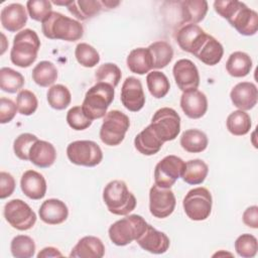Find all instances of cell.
I'll return each instance as SVG.
<instances>
[{
	"label": "cell",
	"instance_id": "1",
	"mask_svg": "<svg viewBox=\"0 0 258 258\" xmlns=\"http://www.w3.org/2000/svg\"><path fill=\"white\" fill-rule=\"evenodd\" d=\"M41 30L46 38L66 41H77L84 35L81 22L55 11L41 22Z\"/></svg>",
	"mask_w": 258,
	"mask_h": 258
},
{
	"label": "cell",
	"instance_id": "2",
	"mask_svg": "<svg viewBox=\"0 0 258 258\" xmlns=\"http://www.w3.org/2000/svg\"><path fill=\"white\" fill-rule=\"evenodd\" d=\"M39 48L40 40L37 33L29 28L23 29L13 38L10 59L19 68H28L36 60Z\"/></svg>",
	"mask_w": 258,
	"mask_h": 258
},
{
	"label": "cell",
	"instance_id": "3",
	"mask_svg": "<svg viewBox=\"0 0 258 258\" xmlns=\"http://www.w3.org/2000/svg\"><path fill=\"white\" fill-rule=\"evenodd\" d=\"M103 201L110 213L126 216L136 207V198L123 180H112L103 190Z\"/></svg>",
	"mask_w": 258,
	"mask_h": 258
},
{
	"label": "cell",
	"instance_id": "4",
	"mask_svg": "<svg viewBox=\"0 0 258 258\" xmlns=\"http://www.w3.org/2000/svg\"><path fill=\"white\" fill-rule=\"evenodd\" d=\"M114 88L106 83H97L91 87L82 104V110L85 115L93 120L104 118L107 114V109L114 100Z\"/></svg>",
	"mask_w": 258,
	"mask_h": 258
},
{
	"label": "cell",
	"instance_id": "5",
	"mask_svg": "<svg viewBox=\"0 0 258 258\" xmlns=\"http://www.w3.org/2000/svg\"><path fill=\"white\" fill-rule=\"evenodd\" d=\"M146 221L139 215H129L112 224L108 230L109 238L117 246H126L136 241L145 231Z\"/></svg>",
	"mask_w": 258,
	"mask_h": 258
},
{
	"label": "cell",
	"instance_id": "6",
	"mask_svg": "<svg viewBox=\"0 0 258 258\" xmlns=\"http://www.w3.org/2000/svg\"><path fill=\"white\" fill-rule=\"evenodd\" d=\"M130 127L129 117L119 110L107 112L100 128V139L109 146L119 145Z\"/></svg>",
	"mask_w": 258,
	"mask_h": 258
},
{
	"label": "cell",
	"instance_id": "7",
	"mask_svg": "<svg viewBox=\"0 0 258 258\" xmlns=\"http://www.w3.org/2000/svg\"><path fill=\"white\" fill-rule=\"evenodd\" d=\"M213 199L210 190L199 186L187 191L182 201L185 215L192 221H204L212 212Z\"/></svg>",
	"mask_w": 258,
	"mask_h": 258
},
{
	"label": "cell",
	"instance_id": "8",
	"mask_svg": "<svg viewBox=\"0 0 258 258\" xmlns=\"http://www.w3.org/2000/svg\"><path fill=\"white\" fill-rule=\"evenodd\" d=\"M150 126L163 143L171 141L180 132V117L174 109L163 107L154 113Z\"/></svg>",
	"mask_w": 258,
	"mask_h": 258
},
{
	"label": "cell",
	"instance_id": "9",
	"mask_svg": "<svg viewBox=\"0 0 258 258\" xmlns=\"http://www.w3.org/2000/svg\"><path fill=\"white\" fill-rule=\"evenodd\" d=\"M67 156L69 160L76 165L94 167L101 163L103 152L95 141L77 140L68 145Z\"/></svg>",
	"mask_w": 258,
	"mask_h": 258
},
{
	"label": "cell",
	"instance_id": "10",
	"mask_svg": "<svg viewBox=\"0 0 258 258\" xmlns=\"http://www.w3.org/2000/svg\"><path fill=\"white\" fill-rule=\"evenodd\" d=\"M4 218L14 229L26 231L31 229L36 222V215L33 210L22 200L14 199L4 206Z\"/></svg>",
	"mask_w": 258,
	"mask_h": 258
},
{
	"label": "cell",
	"instance_id": "11",
	"mask_svg": "<svg viewBox=\"0 0 258 258\" xmlns=\"http://www.w3.org/2000/svg\"><path fill=\"white\" fill-rule=\"evenodd\" d=\"M185 162L176 155H167L154 168V182L160 187L170 188L181 176Z\"/></svg>",
	"mask_w": 258,
	"mask_h": 258
},
{
	"label": "cell",
	"instance_id": "12",
	"mask_svg": "<svg viewBox=\"0 0 258 258\" xmlns=\"http://www.w3.org/2000/svg\"><path fill=\"white\" fill-rule=\"evenodd\" d=\"M176 200L170 188L152 185L149 190V211L151 215L158 219L170 216L175 208Z\"/></svg>",
	"mask_w": 258,
	"mask_h": 258
},
{
	"label": "cell",
	"instance_id": "13",
	"mask_svg": "<svg viewBox=\"0 0 258 258\" xmlns=\"http://www.w3.org/2000/svg\"><path fill=\"white\" fill-rule=\"evenodd\" d=\"M209 34L197 24H183L175 32V40L178 46L186 52L196 54L207 40Z\"/></svg>",
	"mask_w": 258,
	"mask_h": 258
},
{
	"label": "cell",
	"instance_id": "14",
	"mask_svg": "<svg viewBox=\"0 0 258 258\" xmlns=\"http://www.w3.org/2000/svg\"><path fill=\"white\" fill-rule=\"evenodd\" d=\"M176 86L182 92L197 90L200 85V74L196 64L187 58L178 59L172 69Z\"/></svg>",
	"mask_w": 258,
	"mask_h": 258
},
{
	"label": "cell",
	"instance_id": "15",
	"mask_svg": "<svg viewBox=\"0 0 258 258\" xmlns=\"http://www.w3.org/2000/svg\"><path fill=\"white\" fill-rule=\"evenodd\" d=\"M121 103L131 112L140 111L145 105V95L140 80L128 77L121 88Z\"/></svg>",
	"mask_w": 258,
	"mask_h": 258
},
{
	"label": "cell",
	"instance_id": "16",
	"mask_svg": "<svg viewBox=\"0 0 258 258\" xmlns=\"http://www.w3.org/2000/svg\"><path fill=\"white\" fill-rule=\"evenodd\" d=\"M229 23L242 35L252 36L258 30V14L242 2L239 9L235 12Z\"/></svg>",
	"mask_w": 258,
	"mask_h": 258
},
{
	"label": "cell",
	"instance_id": "17",
	"mask_svg": "<svg viewBox=\"0 0 258 258\" xmlns=\"http://www.w3.org/2000/svg\"><path fill=\"white\" fill-rule=\"evenodd\" d=\"M137 244L145 251L152 254L165 253L170 245L169 238L163 232H160L147 224L145 231L136 240Z\"/></svg>",
	"mask_w": 258,
	"mask_h": 258
},
{
	"label": "cell",
	"instance_id": "18",
	"mask_svg": "<svg viewBox=\"0 0 258 258\" xmlns=\"http://www.w3.org/2000/svg\"><path fill=\"white\" fill-rule=\"evenodd\" d=\"M230 98L235 107L242 111H248L255 107L258 101V91L251 82L238 83L231 90Z\"/></svg>",
	"mask_w": 258,
	"mask_h": 258
},
{
	"label": "cell",
	"instance_id": "19",
	"mask_svg": "<svg viewBox=\"0 0 258 258\" xmlns=\"http://www.w3.org/2000/svg\"><path fill=\"white\" fill-rule=\"evenodd\" d=\"M180 108L188 118L200 119L208 110V99L199 90L183 92L180 97Z\"/></svg>",
	"mask_w": 258,
	"mask_h": 258
},
{
	"label": "cell",
	"instance_id": "20",
	"mask_svg": "<svg viewBox=\"0 0 258 258\" xmlns=\"http://www.w3.org/2000/svg\"><path fill=\"white\" fill-rule=\"evenodd\" d=\"M0 20L3 28L9 32H17L26 24L27 13L22 4L11 3L2 8Z\"/></svg>",
	"mask_w": 258,
	"mask_h": 258
},
{
	"label": "cell",
	"instance_id": "21",
	"mask_svg": "<svg viewBox=\"0 0 258 258\" xmlns=\"http://www.w3.org/2000/svg\"><path fill=\"white\" fill-rule=\"evenodd\" d=\"M40 220L48 225H58L63 223L69 216L67 205L57 199H48L44 201L39 210Z\"/></svg>",
	"mask_w": 258,
	"mask_h": 258
},
{
	"label": "cell",
	"instance_id": "22",
	"mask_svg": "<svg viewBox=\"0 0 258 258\" xmlns=\"http://www.w3.org/2000/svg\"><path fill=\"white\" fill-rule=\"evenodd\" d=\"M22 192L31 200H40L46 194V181L42 174L29 169L26 170L20 179Z\"/></svg>",
	"mask_w": 258,
	"mask_h": 258
},
{
	"label": "cell",
	"instance_id": "23",
	"mask_svg": "<svg viewBox=\"0 0 258 258\" xmlns=\"http://www.w3.org/2000/svg\"><path fill=\"white\" fill-rule=\"evenodd\" d=\"M105 255V246L101 239L95 236H85L78 241L70 253L76 258H102Z\"/></svg>",
	"mask_w": 258,
	"mask_h": 258
},
{
	"label": "cell",
	"instance_id": "24",
	"mask_svg": "<svg viewBox=\"0 0 258 258\" xmlns=\"http://www.w3.org/2000/svg\"><path fill=\"white\" fill-rule=\"evenodd\" d=\"M56 159L54 146L47 141L37 140L29 150V161L40 168L50 167Z\"/></svg>",
	"mask_w": 258,
	"mask_h": 258
},
{
	"label": "cell",
	"instance_id": "25",
	"mask_svg": "<svg viewBox=\"0 0 258 258\" xmlns=\"http://www.w3.org/2000/svg\"><path fill=\"white\" fill-rule=\"evenodd\" d=\"M179 4L183 24H197L207 15L208 2L206 0H184Z\"/></svg>",
	"mask_w": 258,
	"mask_h": 258
},
{
	"label": "cell",
	"instance_id": "26",
	"mask_svg": "<svg viewBox=\"0 0 258 258\" xmlns=\"http://www.w3.org/2000/svg\"><path fill=\"white\" fill-rule=\"evenodd\" d=\"M163 145V142L156 136L151 126L148 125L134 139V146L143 155H153L157 153Z\"/></svg>",
	"mask_w": 258,
	"mask_h": 258
},
{
	"label": "cell",
	"instance_id": "27",
	"mask_svg": "<svg viewBox=\"0 0 258 258\" xmlns=\"http://www.w3.org/2000/svg\"><path fill=\"white\" fill-rule=\"evenodd\" d=\"M67 8L71 14L80 20H87L94 17L105 9L103 2L97 0H70Z\"/></svg>",
	"mask_w": 258,
	"mask_h": 258
},
{
	"label": "cell",
	"instance_id": "28",
	"mask_svg": "<svg viewBox=\"0 0 258 258\" xmlns=\"http://www.w3.org/2000/svg\"><path fill=\"white\" fill-rule=\"evenodd\" d=\"M128 69L137 75H144L152 70V59L148 48L137 47L132 49L126 59Z\"/></svg>",
	"mask_w": 258,
	"mask_h": 258
},
{
	"label": "cell",
	"instance_id": "29",
	"mask_svg": "<svg viewBox=\"0 0 258 258\" xmlns=\"http://www.w3.org/2000/svg\"><path fill=\"white\" fill-rule=\"evenodd\" d=\"M223 54L224 48L221 42H219L214 36L208 35L207 40L195 56L205 64L215 66L221 61Z\"/></svg>",
	"mask_w": 258,
	"mask_h": 258
},
{
	"label": "cell",
	"instance_id": "30",
	"mask_svg": "<svg viewBox=\"0 0 258 258\" xmlns=\"http://www.w3.org/2000/svg\"><path fill=\"white\" fill-rule=\"evenodd\" d=\"M228 74L234 78H243L249 75L252 70V59L244 51H234L226 62Z\"/></svg>",
	"mask_w": 258,
	"mask_h": 258
},
{
	"label": "cell",
	"instance_id": "31",
	"mask_svg": "<svg viewBox=\"0 0 258 258\" xmlns=\"http://www.w3.org/2000/svg\"><path fill=\"white\" fill-rule=\"evenodd\" d=\"M209 172L208 164L202 159H191L185 162L181 178L188 184H201L205 181Z\"/></svg>",
	"mask_w": 258,
	"mask_h": 258
},
{
	"label": "cell",
	"instance_id": "32",
	"mask_svg": "<svg viewBox=\"0 0 258 258\" xmlns=\"http://www.w3.org/2000/svg\"><path fill=\"white\" fill-rule=\"evenodd\" d=\"M208 137L206 133L199 129L185 130L180 136L181 147L189 153H200L208 147Z\"/></svg>",
	"mask_w": 258,
	"mask_h": 258
},
{
	"label": "cell",
	"instance_id": "33",
	"mask_svg": "<svg viewBox=\"0 0 258 258\" xmlns=\"http://www.w3.org/2000/svg\"><path fill=\"white\" fill-rule=\"evenodd\" d=\"M152 59V69L165 68L173 57L172 46L164 40H158L151 43L148 47Z\"/></svg>",
	"mask_w": 258,
	"mask_h": 258
},
{
	"label": "cell",
	"instance_id": "34",
	"mask_svg": "<svg viewBox=\"0 0 258 258\" xmlns=\"http://www.w3.org/2000/svg\"><path fill=\"white\" fill-rule=\"evenodd\" d=\"M57 79V70L55 66L48 60L39 61L32 70V80L40 87L46 88L53 86Z\"/></svg>",
	"mask_w": 258,
	"mask_h": 258
},
{
	"label": "cell",
	"instance_id": "35",
	"mask_svg": "<svg viewBox=\"0 0 258 258\" xmlns=\"http://www.w3.org/2000/svg\"><path fill=\"white\" fill-rule=\"evenodd\" d=\"M251 125L250 115L242 110L232 112L226 121L228 131L235 136L246 135L250 131Z\"/></svg>",
	"mask_w": 258,
	"mask_h": 258
},
{
	"label": "cell",
	"instance_id": "36",
	"mask_svg": "<svg viewBox=\"0 0 258 258\" xmlns=\"http://www.w3.org/2000/svg\"><path fill=\"white\" fill-rule=\"evenodd\" d=\"M146 84L149 93L155 99L165 97L170 89V84L167 77L159 71H152L148 73L146 77Z\"/></svg>",
	"mask_w": 258,
	"mask_h": 258
},
{
	"label": "cell",
	"instance_id": "37",
	"mask_svg": "<svg viewBox=\"0 0 258 258\" xmlns=\"http://www.w3.org/2000/svg\"><path fill=\"white\" fill-rule=\"evenodd\" d=\"M24 86V77L11 68L0 69V89L3 92L14 94Z\"/></svg>",
	"mask_w": 258,
	"mask_h": 258
},
{
	"label": "cell",
	"instance_id": "38",
	"mask_svg": "<svg viewBox=\"0 0 258 258\" xmlns=\"http://www.w3.org/2000/svg\"><path fill=\"white\" fill-rule=\"evenodd\" d=\"M46 98L48 105L54 110L66 109L72 101V95L70 90L61 84L51 86L47 91Z\"/></svg>",
	"mask_w": 258,
	"mask_h": 258
},
{
	"label": "cell",
	"instance_id": "39",
	"mask_svg": "<svg viewBox=\"0 0 258 258\" xmlns=\"http://www.w3.org/2000/svg\"><path fill=\"white\" fill-rule=\"evenodd\" d=\"M10 250L15 258H30L35 253V243L29 236L17 235L11 241Z\"/></svg>",
	"mask_w": 258,
	"mask_h": 258
},
{
	"label": "cell",
	"instance_id": "40",
	"mask_svg": "<svg viewBox=\"0 0 258 258\" xmlns=\"http://www.w3.org/2000/svg\"><path fill=\"white\" fill-rule=\"evenodd\" d=\"M121 70L119 67L112 62H106L101 64L95 72V78L97 83H106L116 88L121 81Z\"/></svg>",
	"mask_w": 258,
	"mask_h": 258
},
{
	"label": "cell",
	"instance_id": "41",
	"mask_svg": "<svg viewBox=\"0 0 258 258\" xmlns=\"http://www.w3.org/2000/svg\"><path fill=\"white\" fill-rule=\"evenodd\" d=\"M75 56L77 61L85 68H93L100 61L99 52L86 42H81L76 46Z\"/></svg>",
	"mask_w": 258,
	"mask_h": 258
},
{
	"label": "cell",
	"instance_id": "42",
	"mask_svg": "<svg viewBox=\"0 0 258 258\" xmlns=\"http://www.w3.org/2000/svg\"><path fill=\"white\" fill-rule=\"evenodd\" d=\"M235 250L240 257L252 258L257 254L258 242L251 234H242L235 241Z\"/></svg>",
	"mask_w": 258,
	"mask_h": 258
},
{
	"label": "cell",
	"instance_id": "43",
	"mask_svg": "<svg viewBox=\"0 0 258 258\" xmlns=\"http://www.w3.org/2000/svg\"><path fill=\"white\" fill-rule=\"evenodd\" d=\"M18 112L24 116L32 115L38 107V101L34 93L29 90H21L16 98Z\"/></svg>",
	"mask_w": 258,
	"mask_h": 258
},
{
	"label": "cell",
	"instance_id": "44",
	"mask_svg": "<svg viewBox=\"0 0 258 258\" xmlns=\"http://www.w3.org/2000/svg\"><path fill=\"white\" fill-rule=\"evenodd\" d=\"M38 138L31 133H22L18 135L13 142V150L15 155L21 160H29V150Z\"/></svg>",
	"mask_w": 258,
	"mask_h": 258
},
{
	"label": "cell",
	"instance_id": "45",
	"mask_svg": "<svg viewBox=\"0 0 258 258\" xmlns=\"http://www.w3.org/2000/svg\"><path fill=\"white\" fill-rule=\"evenodd\" d=\"M26 8L31 19L39 22H42L52 12L51 2L47 0H29Z\"/></svg>",
	"mask_w": 258,
	"mask_h": 258
},
{
	"label": "cell",
	"instance_id": "46",
	"mask_svg": "<svg viewBox=\"0 0 258 258\" xmlns=\"http://www.w3.org/2000/svg\"><path fill=\"white\" fill-rule=\"evenodd\" d=\"M67 122L74 130L81 131L89 128L93 121L85 115L81 106H75L68 111Z\"/></svg>",
	"mask_w": 258,
	"mask_h": 258
},
{
	"label": "cell",
	"instance_id": "47",
	"mask_svg": "<svg viewBox=\"0 0 258 258\" xmlns=\"http://www.w3.org/2000/svg\"><path fill=\"white\" fill-rule=\"evenodd\" d=\"M241 4L242 2L237 0H219L214 2V9L220 16L227 20H230L235 12L239 9Z\"/></svg>",
	"mask_w": 258,
	"mask_h": 258
},
{
	"label": "cell",
	"instance_id": "48",
	"mask_svg": "<svg viewBox=\"0 0 258 258\" xmlns=\"http://www.w3.org/2000/svg\"><path fill=\"white\" fill-rule=\"evenodd\" d=\"M18 111L17 105L8 98L2 97L0 99V123L6 124L12 121Z\"/></svg>",
	"mask_w": 258,
	"mask_h": 258
},
{
	"label": "cell",
	"instance_id": "49",
	"mask_svg": "<svg viewBox=\"0 0 258 258\" xmlns=\"http://www.w3.org/2000/svg\"><path fill=\"white\" fill-rule=\"evenodd\" d=\"M15 185H16L15 179L10 173L6 171L0 172V199L1 200H4L10 197L15 189Z\"/></svg>",
	"mask_w": 258,
	"mask_h": 258
},
{
	"label": "cell",
	"instance_id": "50",
	"mask_svg": "<svg viewBox=\"0 0 258 258\" xmlns=\"http://www.w3.org/2000/svg\"><path fill=\"white\" fill-rule=\"evenodd\" d=\"M243 223L253 229L258 228V207L257 206H251L247 208L242 216Z\"/></svg>",
	"mask_w": 258,
	"mask_h": 258
},
{
	"label": "cell",
	"instance_id": "51",
	"mask_svg": "<svg viewBox=\"0 0 258 258\" xmlns=\"http://www.w3.org/2000/svg\"><path fill=\"white\" fill-rule=\"evenodd\" d=\"M62 254L58 249L54 247H45L38 254L37 258H47V257H61Z\"/></svg>",
	"mask_w": 258,
	"mask_h": 258
}]
</instances>
